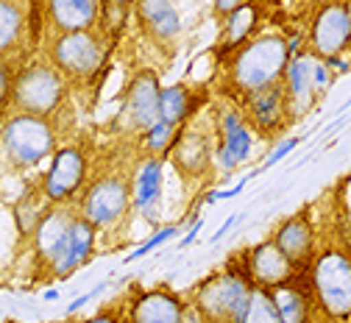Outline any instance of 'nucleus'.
<instances>
[{
    "instance_id": "2f4dec72",
    "label": "nucleus",
    "mask_w": 351,
    "mask_h": 323,
    "mask_svg": "<svg viewBox=\"0 0 351 323\" xmlns=\"http://www.w3.org/2000/svg\"><path fill=\"white\" fill-rule=\"evenodd\" d=\"M245 0H215V9L221 12V14H232L237 6H243Z\"/></svg>"
},
{
    "instance_id": "dca6fc26",
    "label": "nucleus",
    "mask_w": 351,
    "mask_h": 323,
    "mask_svg": "<svg viewBox=\"0 0 351 323\" xmlns=\"http://www.w3.org/2000/svg\"><path fill=\"white\" fill-rule=\"evenodd\" d=\"M131 323H184V307L167 290H151L131 307Z\"/></svg>"
},
{
    "instance_id": "a211bd4d",
    "label": "nucleus",
    "mask_w": 351,
    "mask_h": 323,
    "mask_svg": "<svg viewBox=\"0 0 351 323\" xmlns=\"http://www.w3.org/2000/svg\"><path fill=\"white\" fill-rule=\"evenodd\" d=\"M221 134H223V143L217 148V162L226 170H232L240 162H245L251 154V131L234 112H226V117L221 123Z\"/></svg>"
},
{
    "instance_id": "1a4fd4ad",
    "label": "nucleus",
    "mask_w": 351,
    "mask_h": 323,
    "mask_svg": "<svg viewBox=\"0 0 351 323\" xmlns=\"http://www.w3.org/2000/svg\"><path fill=\"white\" fill-rule=\"evenodd\" d=\"M351 39V12L343 3H326L313 23V53L321 59L340 56Z\"/></svg>"
},
{
    "instance_id": "9b49d317",
    "label": "nucleus",
    "mask_w": 351,
    "mask_h": 323,
    "mask_svg": "<svg viewBox=\"0 0 351 323\" xmlns=\"http://www.w3.org/2000/svg\"><path fill=\"white\" fill-rule=\"evenodd\" d=\"M245 109L254 120V125L265 134H274L285 125L287 120V92H285V84L282 81H274V84H265V86H256L251 92H245Z\"/></svg>"
},
{
    "instance_id": "6ab92c4d",
    "label": "nucleus",
    "mask_w": 351,
    "mask_h": 323,
    "mask_svg": "<svg viewBox=\"0 0 351 323\" xmlns=\"http://www.w3.org/2000/svg\"><path fill=\"white\" fill-rule=\"evenodd\" d=\"M98 12L101 0H51V17L62 31H90Z\"/></svg>"
},
{
    "instance_id": "6e6552de",
    "label": "nucleus",
    "mask_w": 351,
    "mask_h": 323,
    "mask_svg": "<svg viewBox=\"0 0 351 323\" xmlns=\"http://www.w3.org/2000/svg\"><path fill=\"white\" fill-rule=\"evenodd\" d=\"M131 204V190L120 176H106L95 181L90 190L84 193L81 201V215L90 220L95 228L98 226H112L117 223Z\"/></svg>"
},
{
    "instance_id": "9d476101",
    "label": "nucleus",
    "mask_w": 351,
    "mask_h": 323,
    "mask_svg": "<svg viewBox=\"0 0 351 323\" xmlns=\"http://www.w3.org/2000/svg\"><path fill=\"white\" fill-rule=\"evenodd\" d=\"M295 276V267L293 262L282 254V248L271 240V243H262L256 246L251 254H248V262H245V279L251 287H279L285 282H290Z\"/></svg>"
},
{
    "instance_id": "bb28decb",
    "label": "nucleus",
    "mask_w": 351,
    "mask_h": 323,
    "mask_svg": "<svg viewBox=\"0 0 351 323\" xmlns=\"http://www.w3.org/2000/svg\"><path fill=\"white\" fill-rule=\"evenodd\" d=\"M254 23H256L254 6H248V3L237 6V9L229 14V23H226V48H237L240 42H245L248 34L254 31Z\"/></svg>"
},
{
    "instance_id": "473e14b6",
    "label": "nucleus",
    "mask_w": 351,
    "mask_h": 323,
    "mask_svg": "<svg viewBox=\"0 0 351 323\" xmlns=\"http://www.w3.org/2000/svg\"><path fill=\"white\" fill-rule=\"evenodd\" d=\"M84 323H117L112 315H95V318H90V320H84Z\"/></svg>"
},
{
    "instance_id": "f704fd0d",
    "label": "nucleus",
    "mask_w": 351,
    "mask_h": 323,
    "mask_svg": "<svg viewBox=\"0 0 351 323\" xmlns=\"http://www.w3.org/2000/svg\"><path fill=\"white\" fill-rule=\"evenodd\" d=\"M348 48H351V39H348Z\"/></svg>"
},
{
    "instance_id": "f03ea898",
    "label": "nucleus",
    "mask_w": 351,
    "mask_h": 323,
    "mask_svg": "<svg viewBox=\"0 0 351 323\" xmlns=\"http://www.w3.org/2000/svg\"><path fill=\"white\" fill-rule=\"evenodd\" d=\"M287 62H290V48L282 36H259L234 56L232 64L234 86L251 92L256 86L282 81Z\"/></svg>"
},
{
    "instance_id": "aec40b11",
    "label": "nucleus",
    "mask_w": 351,
    "mask_h": 323,
    "mask_svg": "<svg viewBox=\"0 0 351 323\" xmlns=\"http://www.w3.org/2000/svg\"><path fill=\"white\" fill-rule=\"evenodd\" d=\"M268 293L274 298V307H276L282 323H310V318H313L310 298H306V293L293 279L279 287H271Z\"/></svg>"
},
{
    "instance_id": "7ed1b4c3",
    "label": "nucleus",
    "mask_w": 351,
    "mask_h": 323,
    "mask_svg": "<svg viewBox=\"0 0 351 323\" xmlns=\"http://www.w3.org/2000/svg\"><path fill=\"white\" fill-rule=\"evenodd\" d=\"M251 290L248 279L243 273H234V267L217 273L198 287V312L206 323H240Z\"/></svg>"
},
{
    "instance_id": "5701e85b",
    "label": "nucleus",
    "mask_w": 351,
    "mask_h": 323,
    "mask_svg": "<svg viewBox=\"0 0 351 323\" xmlns=\"http://www.w3.org/2000/svg\"><path fill=\"white\" fill-rule=\"evenodd\" d=\"M162 195V159H148L143 162V167L137 170V178H134V206L148 212Z\"/></svg>"
},
{
    "instance_id": "c85d7f7f",
    "label": "nucleus",
    "mask_w": 351,
    "mask_h": 323,
    "mask_svg": "<svg viewBox=\"0 0 351 323\" xmlns=\"http://www.w3.org/2000/svg\"><path fill=\"white\" fill-rule=\"evenodd\" d=\"M12 89H14V81H12V73L6 67V62L0 59V112H3L12 101Z\"/></svg>"
},
{
    "instance_id": "393cba45",
    "label": "nucleus",
    "mask_w": 351,
    "mask_h": 323,
    "mask_svg": "<svg viewBox=\"0 0 351 323\" xmlns=\"http://www.w3.org/2000/svg\"><path fill=\"white\" fill-rule=\"evenodd\" d=\"M23 34V9L17 0H0V56L12 51Z\"/></svg>"
},
{
    "instance_id": "f3484780",
    "label": "nucleus",
    "mask_w": 351,
    "mask_h": 323,
    "mask_svg": "<svg viewBox=\"0 0 351 323\" xmlns=\"http://www.w3.org/2000/svg\"><path fill=\"white\" fill-rule=\"evenodd\" d=\"M93 251H95V226L81 215V217L73 220L67 246H64L62 256H59L56 265H53L56 273H59V276H70L75 267H81L86 259L93 256Z\"/></svg>"
},
{
    "instance_id": "f8f14e48",
    "label": "nucleus",
    "mask_w": 351,
    "mask_h": 323,
    "mask_svg": "<svg viewBox=\"0 0 351 323\" xmlns=\"http://www.w3.org/2000/svg\"><path fill=\"white\" fill-rule=\"evenodd\" d=\"M86 176V159L78 148H62L53 156V165L45 176V195L53 204H62L78 193Z\"/></svg>"
},
{
    "instance_id": "412c9836",
    "label": "nucleus",
    "mask_w": 351,
    "mask_h": 323,
    "mask_svg": "<svg viewBox=\"0 0 351 323\" xmlns=\"http://www.w3.org/2000/svg\"><path fill=\"white\" fill-rule=\"evenodd\" d=\"M173 159L179 165V170L198 176L209 165V143L201 134H179L173 143Z\"/></svg>"
},
{
    "instance_id": "423d86ee",
    "label": "nucleus",
    "mask_w": 351,
    "mask_h": 323,
    "mask_svg": "<svg viewBox=\"0 0 351 323\" xmlns=\"http://www.w3.org/2000/svg\"><path fill=\"white\" fill-rule=\"evenodd\" d=\"M285 92H287V106L290 112H310L315 106V101L326 92L332 70L326 67V62L315 53H298L287 62L285 67Z\"/></svg>"
},
{
    "instance_id": "b1692460",
    "label": "nucleus",
    "mask_w": 351,
    "mask_h": 323,
    "mask_svg": "<svg viewBox=\"0 0 351 323\" xmlns=\"http://www.w3.org/2000/svg\"><path fill=\"white\" fill-rule=\"evenodd\" d=\"M195 109V101L190 95V89L176 84V86H167L162 89L159 95V120L170 123V125H182Z\"/></svg>"
},
{
    "instance_id": "7c9ffc66",
    "label": "nucleus",
    "mask_w": 351,
    "mask_h": 323,
    "mask_svg": "<svg viewBox=\"0 0 351 323\" xmlns=\"http://www.w3.org/2000/svg\"><path fill=\"white\" fill-rule=\"evenodd\" d=\"M301 140H304V136H295V140H287V143H282V145H279V148L274 151V156H271V159L265 162V167H271V165L282 162V159H285V156H287V154H290V151H293V148H295V145H298Z\"/></svg>"
},
{
    "instance_id": "ddd939ff",
    "label": "nucleus",
    "mask_w": 351,
    "mask_h": 323,
    "mask_svg": "<svg viewBox=\"0 0 351 323\" xmlns=\"http://www.w3.org/2000/svg\"><path fill=\"white\" fill-rule=\"evenodd\" d=\"M159 95H162V86H159V78L154 70H140L134 75V81L128 84L125 112L137 128L148 131L159 120Z\"/></svg>"
},
{
    "instance_id": "4be33fe9",
    "label": "nucleus",
    "mask_w": 351,
    "mask_h": 323,
    "mask_svg": "<svg viewBox=\"0 0 351 323\" xmlns=\"http://www.w3.org/2000/svg\"><path fill=\"white\" fill-rule=\"evenodd\" d=\"M143 23L156 39H173L182 31V17L170 0H143Z\"/></svg>"
},
{
    "instance_id": "39448f33",
    "label": "nucleus",
    "mask_w": 351,
    "mask_h": 323,
    "mask_svg": "<svg viewBox=\"0 0 351 323\" xmlns=\"http://www.w3.org/2000/svg\"><path fill=\"white\" fill-rule=\"evenodd\" d=\"M14 104L25 115H51L64 98V75L51 64H28L12 89Z\"/></svg>"
},
{
    "instance_id": "4468645a",
    "label": "nucleus",
    "mask_w": 351,
    "mask_h": 323,
    "mask_svg": "<svg viewBox=\"0 0 351 323\" xmlns=\"http://www.w3.org/2000/svg\"><path fill=\"white\" fill-rule=\"evenodd\" d=\"M274 243L282 248V254L293 262V267H306L315 259V235L313 226L304 215L290 217L274 237Z\"/></svg>"
},
{
    "instance_id": "0eeeda50",
    "label": "nucleus",
    "mask_w": 351,
    "mask_h": 323,
    "mask_svg": "<svg viewBox=\"0 0 351 323\" xmlns=\"http://www.w3.org/2000/svg\"><path fill=\"white\" fill-rule=\"evenodd\" d=\"M104 42L93 31H64L53 42V64L62 75L84 81L93 78L104 64Z\"/></svg>"
},
{
    "instance_id": "20e7f679",
    "label": "nucleus",
    "mask_w": 351,
    "mask_h": 323,
    "mask_svg": "<svg viewBox=\"0 0 351 323\" xmlns=\"http://www.w3.org/2000/svg\"><path fill=\"white\" fill-rule=\"evenodd\" d=\"M0 143H3V151L14 165L31 167L45 156H51L56 136H53L51 123L42 115L23 112L3 123V128H0Z\"/></svg>"
},
{
    "instance_id": "f257e3e1",
    "label": "nucleus",
    "mask_w": 351,
    "mask_h": 323,
    "mask_svg": "<svg viewBox=\"0 0 351 323\" xmlns=\"http://www.w3.org/2000/svg\"><path fill=\"white\" fill-rule=\"evenodd\" d=\"M313 290L321 309L337 323L351 320V254L326 248L313 259Z\"/></svg>"
},
{
    "instance_id": "2eb2a0df",
    "label": "nucleus",
    "mask_w": 351,
    "mask_h": 323,
    "mask_svg": "<svg viewBox=\"0 0 351 323\" xmlns=\"http://www.w3.org/2000/svg\"><path fill=\"white\" fill-rule=\"evenodd\" d=\"M73 215L64 209H51L39 217L36 228H34V240H36V251L42 259H48L51 265H56V259L62 256L70 228H73Z\"/></svg>"
},
{
    "instance_id": "c756f323",
    "label": "nucleus",
    "mask_w": 351,
    "mask_h": 323,
    "mask_svg": "<svg viewBox=\"0 0 351 323\" xmlns=\"http://www.w3.org/2000/svg\"><path fill=\"white\" fill-rule=\"evenodd\" d=\"M173 235H176V228H165V232H159V235H154V237H151V240H148V243H145L143 248H137V251H134V254H131L128 259H137V256H145V254H148V251H154L156 246H162V243H167V240H170Z\"/></svg>"
},
{
    "instance_id": "72a5a7b5",
    "label": "nucleus",
    "mask_w": 351,
    "mask_h": 323,
    "mask_svg": "<svg viewBox=\"0 0 351 323\" xmlns=\"http://www.w3.org/2000/svg\"><path fill=\"white\" fill-rule=\"evenodd\" d=\"M112 3H114V6H128L131 0H112Z\"/></svg>"
},
{
    "instance_id": "cd10ccee",
    "label": "nucleus",
    "mask_w": 351,
    "mask_h": 323,
    "mask_svg": "<svg viewBox=\"0 0 351 323\" xmlns=\"http://www.w3.org/2000/svg\"><path fill=\"white\" fill-rule=\"evenodd\" d=\"M176 125H170V123H165V120H156L148 131H145V145H148V151H170L173 148V143H176Z\"/></svg>"
},
{
    "instance_id": "a878e982",
    "label": "nucleus",
    "mask_w": 351,
    "mask_h": 323,
    "mask_svg": "<svg viewBox=\"0 0 351 323\" xmlns=\"http://www.w3.org/2000/svg\"><path fill=\"white\" fill-rule=\"evenodd\" d=\"M240 323H282L279 312L274 307V298L265 287H254L248 296V307L240 318Z\"/></svg>"
}]
</instances>
